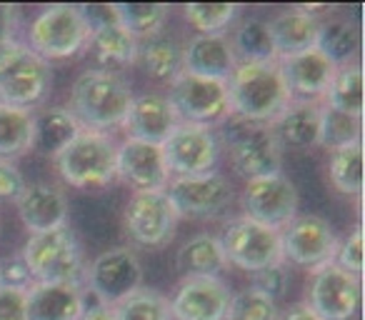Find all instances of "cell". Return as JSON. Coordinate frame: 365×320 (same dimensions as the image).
Listing matches in <instances>:
<instances>
[{
  "instance_id": "obj_1",
  "label": "cell",
  "mask_w": 365,
  "mask_h": 320,
  "mask_svg": "<svg viewBox=\"0 0 365 320\" xmlns=\"http://www.w3.org/2000/svg\"><path fill=\"white\" fill-rule=\"evenodd\" d=\"M225 86H228L230 115L245 123L270 125L293 103L278 61L238 63Z\"/></svg>"
},
{
  "instance_id": "obj_2",
  "label": "cell",
  "mask_w": 365,
  "mask_h": 320,
  "mask_svg": "<svg viewBox=\"0 0 365 320\" xmlns=\"http://www.w3.org/2000/svg\"><path fill=\"white\" fill-rule=\"evenodd\" d=\"M133 105L130 86L118 73L93 68L76 78L71 88L68 110L86 130H101L123 125Z\"/></svg>"
},
{
  "instance_id": "obj_3",
  "label": "cell",
  "mask_w": 365,
  "mask_h": 320,
  "mask_svg": "<svg viewBox=\"0 0 365 320\" xmlns=\"http://www.w3.org/2000/svg\"><path fill=\"white\" fill-rule=\"evenodd\" d=\"M33 283L81 285L86 280V258L81 243L68 225L48 233H33L23 250Z\"/></svg>"
},
{
  "instance_id": "obj_4",
  "label": "cell",
  "mask_w": 365,
  "mask_h": 320,
  "mask_svg": "<svg viewBox=\"0 0 365 320\" xmlns=\"http://www.w3.org/2000/svg\"><path fill=\"white\" fill-rule=\"evenodd\" d=\"M115 153L118 145L108 133L86 130L83 128L58 155L56 170L68 185L76 188H103L118 178L115 173Z\"/></svg>"
},
{
  "instance_id": "obj_5",
  "label": "cell",
  "mask_w": 365,
  "mask_h": 320,
  "mask_svg": "<svg viewBox=\"0 0 365 320\" xmlns=\"http://www.w3.org/2000/svg\"><path fill=\"white\" fill-rule=\"evenodd\" d=\"M91 26L78 6H51L33 18L28 28V48L43 61L71 58L88 48Z\"/></svg>"
},
{
  "instance_id": "obj_6",
  "label": "cell",
  "mask_w": 365,
  "mask_h": 320,
  "mask_svg": "<svg viewBox=\"0 0 365 320\" xmlns=\"http://www.w3.org/2000/svg\"><path fill=\"white\" fill-rule=\"evenodd\" d=\"M51 88V66L21 43L0 46V103L13 108L36 105Z\"/></svg>"
},
{
  "instance_id": "obj_7",
  "label": "cell",
  "mask_w": 365,
  "mask_h": 320,
  "mask_svg": "<svg viewBox=\"0 0 365 320\" xmlns=\"http://www.w3.org/2000/svg\"><path fill=\"white\" fill-rule=\"evenodd\" d=\"M225 143L233 170L245 180L278 175L283 168L280 140L270 125L235 120L225 128Z\"/></svg>"
},
{
  "instance_id": "obj_8",
  "label": "cell",
  "mask_w": 365,
  "mask_h": 320,
  "mask_svg": "<svg viewBox=\"0 0 365 320\" xmlns=\"http://www.w3.org/2000/svg\"><path fill=\"white\" fill-rule=\"evenodd\" d=\"M218 240L225 260L248 273H258L268 265L285 263L283 248H280V230L260 225L245 215L228 220Z\"/></svg>"
},
{
  "instance_id": "obj_9",
  "label": "cell",
  "mask_w": 365,
  "mask_h": 320,
  "mask_svg": "<svg viewBox=\"0 0 365 320\" xmlns=\"http://www.w3.org/2000/svg\"><path fill=\"white\" fill-rule=\"evenodd\" d=\"M168 100H170L173 110L178 113L180 123L210 128L230 115L228 86H225V81H215V78L193 76V73L182 71L180 76L170 81Z\"/></svg>"
},
{
  "instance_id": "obj_10",
  "label": "cell",
  "mask_w": 365,
  "mask_h": 320,
  "mask_svg": "<svg viewBox=\"0 0 365 320\" xmlns=\"http://www.w3.org/2000/svg\"><path fill=\"white\" fill-rule=\"evenodd\" d=\"M160 148L170 178H193V175L213 173L220 160V145L215 133L210 128L193 125V123H178V128Z\"/></svg>"
},
{
  "instance_id": "obj_11",
  "label": "cell",
  "mask_w": 365,
  "mask_h": 320,
  "mask_svg": "<svg viewBox=\"0 0 365 320\" xmlns=\"http://www.w3.org/2000/svg\"><path fill=\"white\" fill-rule=\"evenodd\" d=\"M280 248H283V260L300 265V268L318 270L333 263L335 250H338V235L320 215H295L280 230Z\"/></svg>"
},
{
  "instance_id": "obj_12",
  "label": "cell",
  "mask_w": 365,
  "mask_h": 320,
  "mask_svg": "<svg viewBox=\"0 0 365 320\" xmlns=\"http://www.w3.org/2000/svg\"><path fill=\"white\" fill-rule=\"evenodd\" d=\"M86 280L98 303L118 305L143 288V265L130 248H113L88 265Z\"/></svg>"
},
{
  "instance_id": "obj_13",
  "label": "cell",
  "mask_w": 365,
  "mask_h": 320,
  "mask_svg": "<svg viewBox=\"0 0 365 320\" xmlns=\"http://www.w3.org/2000/svg\"><path fill=\"white\" fill-rule=\"evenodd\" d=\"M243 215L273 230H283L298 215V190L288 175H265L245 183Z\"/></svg>"
},
{
  "instance_id": "obj_14",
  "label": "cell",
  "mask_w": 365,
  "mask_h": 320,
  "mask_svg": "<svg viewBox=\"0 0 365 320\" xmlns=\"http://www.w3.org/2000/svg\"><path fill=\"white\" fill-rule=\"evenodd\" d=\"M178 218H213L233 200V185L218 170L193 178H170L165 188Z\"/></svg>"
},
{
  "instance_id": "obj_15",
  "label": "cell",
  "mask_w": 365,
  "mask_h": 320,
  "mask_svg": "<svg viewBox=\"0 0 365 320\" xmlns=\"http://www.w3.org/2000/svg\"><path fill=\"white\" fill-rule=\"evenodd\" d=\"M123 223L133 243L158 248L173 240L178 215L165 190H150V193H133L123 213Z\"/></svg>"
},
{
  "instance_id": "obj_16",
  "label": "cell",
  "mask_w": 365,
  "mask_h": 320,
  "mask_svg": "<svg viewBox=\"0 0 365 320\" xmlns=\"http://www.w3.org/2000/svg\"><path fill=\"white\" fill-rule=\"evenodd\" d=\"M308 305L323 320H350L360 305V278L335 263L313 270Z\"/></svg>"
},
{
  "instance_id": "obj_17",
  "label": "cell",
  "mask_w": 365,
  "mask_h": 320,
  "mask_svg": "<svg viewBox=\"0 0 365 320\" xmlns=\"http://www.w3.org/2000/svg\"><path fill=\"white\" fill-rule=\"evenodd\" d=\"M115 173L120 180L135 188V193L165 190L170 183V170L163 158V148L153 143L128 138L115 153Z\"/></svg>"
},
{
  "instance_id": "obj_18",
  "label": "cell",
  "mask_w": 365,
  "mask_h": 320,
  "mask_svg": "<svg viewBox=\"0 0 365 320\" xmlns=\"http://www.w3.org/2000/svg\"><path fill=\"white\" fill-rule=\"evenodd\" d=\"M230 295L220 278H182L170 300L173 320H225Z\"/></svg>"
},
{
  "instance_id": "obj_19",
  "label": "cell",
  "mask_w": 365,
  "mask_h": 320,
  "mask_svg": "<svg viewBox=\"0 0 365 320\" xmlns=\"http://www.w3.org/2000/svg\"><path fill=\"white\" fill-rule=\"evenodd\" d=\"M278 66L293 100L325 98L335 73H338V66L333 61H328L318 48H310V51L290 58H278Z\"/></svg>"
},
{
  "instance_id": "obj_20",
  "label": "cell",
  "mask_w": 365,
  "mask_h": 320,
  "mask_svg": "<svg viewBox=\"0 0 365 320\" xmlns=\"http://www.w3.org/2000/svg\"><path fill=\"white\" fill-rule=\"evenodd\" d=\"M180 118L173 110L170 100L155 93L133 98V105L128 110L123 128H125L130 140L153 143V145H163L173 130L178 128Z\"/></svg>"
},
{
  "instance_id": "obj_21",
  "label": "cell",
  "mask_w": 365,
  "mask_h": 320,
  "mask_svg": "<svg viewBox=\"0 0 365 320\" xmlns=\"http://www.w3.org/2000/svg\"><path fill=\"white\" fill-rule=\"evenodd\" d=\"M18 215L31 233H48L68 225V198L58 185L51 183H31L23 188L21 198L16 200Z\"/></svg>"
},
{
  "instance_id": "obj_22",
  "label": "cell",
  "mask_w": 365,
  "mask_h": 320,
  "mask_svg": "<svg viewBox=\"0 0 365 320\" xmlns=\"http://www.w3.org/2000/svg\"><path fill=\"white\" fill-rule=\"evenodd\" d=\"M86 308L83 285L33 283L26 290V320H81Z\"/></svg>"
},
{
  "instance_id": "obj_23",
  "label": "cell",
  "mask_w": 365,
  "mask_h": 320,
  "mask_svg": "<svg viewBox=\"0 0 365 320\" xmlns=\"http://www.w3.org/2000/svg\"><path fill=\"white\" fill-rule=\"evenodd\" d=\"M238 66L235 53L230 48L228 36L213 33V36H195L182 48V71L193 76L228 81L233 68Z\"/></svg>"
},
{
  "instance_id": "obj_24",
  "label": "cell",
  "mask_w": 365,
  "mask_h": 320,
  "mask_svg": "<svg viewBox=\"0 0 365 320\" xmlns=\"http://www.w3.org/2000/svg\"><path fill=\"white\" fill-rule=\"evenodd\" d=\"M273 43L275 58H290L315 48L320 31V18L310 16L303 8H290L265 23Z\"/></svg>"
},
{
  "instance_id": "obj_25",
  "label": "cell",
  "mask_w": 365,
  "mask_h": 320,
  "mask_svg": "<svg viewBox=\"0 0 365 320\" xmlns=\"http://www.w3.org/2000/svg\"><path fill=\"white\" fill-rule=\"evenodd\" d=\"M175 265L185 278H218L228 268V260L215 235L198 233L178 248Z\"/></svg>"
},
{
  "instance_id": "obj_26",
  "label": "cell",
  "mask_w": 365,
  "mask_h": 320,
  "mask_svg": "<svg viewBox=\"0 0 365 320\" xmlns=\"http://www.w3.org/2000/svg\"><path fill=\"white\" fill-rule=\"evenodd\" d=\"M88 48L93 51L96 61L103 66V71L130 66V63L138 61V51H140L138 38L130 36L118 21L103 23V26L93 28Z\"/></svg>"
},
{
  "instance_id": "obj_27",
  "label": "cell",
  "mask_w": 365,
  "mask_h": 320,
  "mask_svg": "<svg viewBox=\"0 0 365 320\" xmlns=\"http://www.w3.org/2000/svg\"><path fill=\"white\" fill-rule=\"evenodd\" d=\"M320 115H323V105L318 100H293L270 128L290 145L313 148L318 145Z\"/></svg>"
},
{
  "instance_id": "obj_28",
  "label": "cell",
  "mask_w": 365,
  "mask_h": 320,
  "mask_svg": "<svg viewBox=\"0 0 365 320\" xmlns=\"http://www.w3.org/2000/svg\"><path fill=\"white\" fill-rule=\"evenodd\" d=\"M33 135H36L33 110L0 103V160H13L33 150Z\"/></svg>"
},
{
  "instance_id": "obj_29",
  "label": "cell",
  "mask_w": 365,
  "mask_h": 320,
  "mask_svg": "<svg viewBox=\"0 0 365 320\" xmlns=\"http://www.w3.org/2000/svg\"><path fill=\"white\" fill-rule=\"evenodd\" d=\"M81 130L83 125L73 118L68 108H48L43 115L36 118L33 148L48 153V155H58Z\"/></svg>"
},
{
  "instance_id": "obj_30",
  "label": "cell",
  "mask_w": 365,
  "mask_h": 320,
  "mask_svg": "<svg viewBox=\"0 0 365 320\" xmlns=\"http://www.w3.org/2000/svg\"><path fill=\"white\" fill-rule=\"evenodd\" d=\"M360 46V33L358 26L350 21H320V31H318V48L328 61H333L338 68L350 66L358 53Z\"/></svg>"
},
{
  "instance_id": "obj_31",
  "label": "cell",
  "mask_w": 365,
  "mask_h": 320,
  "mask_svg": "<svg viewBox=\"0 0 365 320\" xmlns=\"http://www.w3.org/2000/svg\"><path fill=\"white\" fill-rule=\"evenodd\" d=\"M330 110L345 113V115L363 118V68L358 63L338 68L328 93H325Z\"/></svg>"
},
{
  "instance_id": "obj_32",
  "label": "cell",
  "mask_w": 365,
  "mask_h": 320,
  "mask_svg": "<svg viewBox=\"0 0 365 320\" xmlns=\"http://www.w3.org/2000/svg\"><path fill=\"white\" fill-rule=\"evenodd\" d=\"M138 61L148 76L158 81H173L182 73V48L173 38L153 36L138 51Z\"/></svg>"
},
{
  "instance_id": "obj_33",
  "label": "cell",
  "mask_w": 365,
  "mask_h": 320,
  "mask_svg": "<svg viewBox=\"0 0 365 320\" xmlns=\"http://www.w3.org/2000/svg\"><path fill=\"white\" fill-rule=\"evenodd\" d=\"M330 183L335 190L345 195L363 193V143H350V145L335 148L328 165Z\"/></svg>"
},
{
  "instance_id": "obj_34",
  "label": "cell",
  "mask_w": 365,
  "mask_h": 320,
  "mask_svg": "<svg viewBox=\"0 0 365 320\" xmlns=\"http://www.w3.org/2000/svg\"><path fill=\"white\" fill-rule=\"evenodd\" d=\"M115 21L135 38H153L160 33L170 8L163 3H118L113 6Z\"/></svg>"
},
{
  "instance_id": "obj_35",
  "label": "cell",
  "mask_w": 365,
  "mask_h": 320,
  "mask_svg": "<svg viewBox=\"0 0 365 320\" xmlns=\"http://www.w3.org/2000/svg\"><path fill=\"white\" fill-rule=\"evenodd\" d=\"M230 48L235 53L238 63H258V61H278L270 43L268 26L263 21H245L238 26V31L233 33Z\"/></svg>"
},
{
  "instance_id": "obj_36",
  "label": "cell",
  "mask_w": 365,
  "mask_h": 320,
  "mask_svg": "<svg viewBox=\"0 0 365 320\" xmlns=\"http://www.w3.org/2000/svg\"><path fill=\"white\" fill-rule=\"evenodd\" d=\"M113 308H115V320H173L170 300L150 288L135 290Z\"/></svg>"
},
{
  "instance_id": "obj_37",
  "label": "cell",
  "mask_w": 365,
  "mask_h": 320,
  "mask_svg": "<svg viewBox=\"0 0 365 320\" xmlns=\"http://www.w3.org/2000/svg\"><path fill=\"white\" fill-rule=\"evenodd\" d=\"M358 140H360V118L345 115V113L330 110V108L323 105L318 145L335 150V148L350 145V143H358Z\"/></svg>"
},
{
  "instance_id": "obj_38",
  "label": "cell",
  "mask_w": 365,
  "mask_h": 320,
  "mask_svg": "<svg viewBox=\"0 0 365 320\" xmlns=\"http://www.w3.org/2000/svg\"><path fill=\"white\" fill-rule=\"evenodd\" d=\"M225 320H280L278 303L253 288L230 295V308Z\"/></svg>"
},
{
  "instance_id": "obj_39",
  "label": "cell",
  "mask_w": 365,
  "mask_h": 320,
  "mask_svg": "<svg viewBox=\"0 0 365 320\" xmlns=\"http://www.w3.org/2000/svg\"><path fill=\"white\" fill-rule=\"evenodd\" d=\"M182 16L190 26L198 28L200 36H213V33H223L225 26H230V21L238 16V6L233 3H213V6L190 3L182 8Z\"/></svg>"
},
{
  "instance_id": "obj_40",
  "label": "cell",
  "mask_w": 365,
  "mask_h": 320,
  "mask_svg": "<svg viewBox=\"0 0 365 320\" xmlns=\"http://www.w3.org/2000/svg\"><path fill=\"white\" fill-rule=\"evenodd\" d=\"M333 263L343 268L345 273L360 278V273H363V230H360V225H355L345 240H338Z\"/></svg>"
},
{
  "instance_id": "obj_41",
  "label": "cell",
  "mask_w": 365,
  "mask_h": 320,
  "mask_svg": "<svg viewBox=\"0 0 365 320\" xmlns=\"http://www.w3.org/2000/svg\"><path fill=\"white\" fill-rule=\"evenodd\" d=\"M288 270H285V263H275V265H268V268L258 270L253 273V285L250 288L258 290V293L268 295V298L278 300L288 293Z\"/></svg>"
},
{
  "instance_id": "obj_42",
  "label": "cell",
  "mask_w": 365,
  "mask_h": 320,
  "mask_svg": "<svg viewBox=\"0 0 365 320\" xmlns=\"http://www.w3.org/2000/svg\"><path fill=\"white\" fill-rule=\"evenodd\" d=\"M0 285H11V288H23V290L31 288L33 278L23 255H16V258H8L0 263Z\"/></svg>"
},
{
  "instance_id": "obj_43",
  "label": "cell",
  "mask_w": 365,
  "mask_h": 320,
  "mask_svg": "<svg viewBox=\"0 0 365 320\" xmlns=\"http://www.w3.org/2000/svg\"><path fill=\"white\" fill-rule=\"evenodd\" d=\"M0 320H26V290L0 285Z\"/></svg>"
},
{
  "instance_id": "obj_44",
  "label": "cell",
  "mask_w": 365,
  "mask_h": 320,
  "mask_svg": "<svg viewBox=\"0 0 365 320\" xmlns=\"http://www.w3.org/2000/svg\"><path fill=\"white\" fill-rule=\"evenodd\" d=\"M26 188L23 173L11 163V160H0V200H18Z\"/></svg>"
},
{
  "instance_id": "obj_45",
  "label": "cell",
  "mask_w": 365,
  "mask_h": 320,
  "mask_svg": "<svg viewBox=\"0 0 365 320\" xmlns=\"http://www.w3.org/2000/svg\"><path fill=\"white\" fill-rule=\"evenodd\" d=\"M18 21H21V8L11 6V3H0V46L13 43V36L18 31Z\"/></svg>"
},
{
  "instance_id": "obj_46",
  "label": "cell",
  "mask_w": 365,
  "mask_h": 320,
  "mask_svg": "<svg viewBox=\"0 0 365 320\" xmlns=\"http://www.w3.org/2000/svg\"><path fill=\"white\" fill-rule=\"evenodd\" d=\"M81 320H115V308L113 305H88L86 310H83Z\"/></svg>"
},
{
  "instance_id": "obj_47",
  "label": "cell",
  "mask_w": 365,
  "mask_h": 320,
  "mask_svg": "<svg viewBox=\"0 0 365 320\" xmlns=\"http://www.w3.org/2000/svg\"><path fill=\"white\" fill-rule=\"evenodd\" d=\"M285 320H323V318L318 313H313L305 303H298L285 313Z\"/></svg>"
}]
</instances>
